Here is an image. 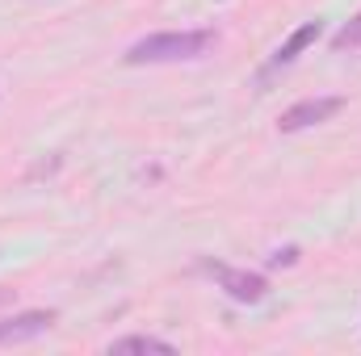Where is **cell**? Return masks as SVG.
Returning <instances> with one entry per match:
<instances>
[{"label": "cell", "mask_w": 361, "mask_h": 356, "mask_svg": "<svg viewBox=\"0 0 361 356\" xmlns=\"http://www.w3.org/2000/svg\"><path fill=\"white\" fill-rule=\"evenodd\" d=\"M214 46V34L210 30H173V34H147L139 38L122 59L130 68H143V63H180V59H197Z\"/></svg>", "instance_id": "6da1fadb"}, {"label": "cell", "mask_w": 361, "mask_h": 356, "mask_svg": "<svg viewBox=\"0 0 361 356\" xmlns=\"http://www.w3.org/2000/svg\"><path fill=\"white\" fill-rule=\"evenodd\" d=\"M341 109H345V96H307V101L290 105V109L277 117V130H281V134H298V130H311V126L332 122Z\"/></svg>", "instance_id": "7a4b0ae2"}, {"label": "cell", "mask_w": 361, "mask_h": 356, "mask_svg": "<svg viewBox=\"0 0 361 356\" xmlns=\"http://www.w3.org/2000/svg\"><path fill=\"white\" fill-rule=\"evenodd\" d=\"M206 272L219 281V289H223L231 302L257 306V302H265V293H269V281H265L261 272H248V268H227V265H206Z\"/></svg>", "instance_id": "3957f363"}, {"label": "cell", "mask_w": 361, "mask_h": 356, "mask_svg": "<svg viewBox=\"0 0 361 356\" xmlns=\"http://www.w3.org/2000/svg\"><path fill=\"white\" fill-rule=\"evenodd\" d=\"M51 323H55V310H21V314H13V319L0 323V348H4V344H25V340H34V336L51 331Z\"/></svg>", "instance_id": "277c9868"}, {"label": "cell", "mask_w": 361, "mask_h": 356, "mask_svg": "<svg viewBox=\"0 0 361 356\" xmlns=\"http://www.w3.org/2000/svg\"><path fill=\"white\" fill-rule=\"evenodd\" d=\"M319 34H324V21H302V25H298V30H294L281 46H277V55L269 59V72H277V68H290V63H294L307 46H315V42H319Z\"/></svg>", "instance_id": "5b68a950"}, {"label": "cell", "mask_w": 361, "mask_h": 356, "mask_svg": "<svg viewBox=\"0 0 361 356\" xmlns=\"http://www.w3.org/2000/svg\"><path fill=\"white\" fill-rule=\"evenodd\" d=\"M109 352H160V356H173L177 348L169 340H156V336H122L109 344Z\"/></svg>", "instance_id": "8992f818"}, {"label": "cell", "mask_w": 361, "mask_h": 356, "mask_svg": "<svg viewBox=\"0 0 361 356\" xmlns=\"http://www.w3.org/2000/svg\"><path fill=\"white\" fill-rule=\"evenodd\" d=\"M357 46H361V13L332 34V51H357Z\"/></svg>", "instance_id": "52a82bcc"}, {"label": "cell", "mask_w": 361, "mask_h": 356, "mask_svg": "<svg viewBox=\"0 0 361 356\" xmlns=\"http://www.w3.org/2000/svg\"><path fill=\"white\" fill-rule=\"evenodd\" d=\"M269 265L273 268H294L298 265V248H277V252L269 256Z\"/></svg>", "instance_id": "ba28073f"}, {"label": "cell", "mask_w": 361, "mask_h": 356, "mask_svg": "<svg viewBox=\"0 0 361 356\" xmlns=\"http://www.w3.org/2000/svg\"><path fill=\"white\" fill-rule=\"evenodd\" d=\"M13 298H17V289H8V285H0V310H4V306H8Z\"/></svg>", "instance_id": "9c48e42d"}]
</instances>
